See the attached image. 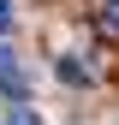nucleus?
<instances>
[{
	"label": "nucleus",
	"mask_w": 119,
	"mask_h": 125,
	"mask_svg": "<svg viewBox=\"0 0 119 125\" xmlns=\"http://www.w3.org/2000/svg\"><path fill=\"white\" fill-rule=\"evenodd\" d=\"M0 89H6V95H24V66H18L6 48H0Z\"/></svg>",
	"instance_id": "obj_1"
},
{
	"label": "nucleus",
	"mask_w": 119,
	"mask_h": 125,
	"mask_svg": "<svg viewBox=\"0 0 119 125\" xmlns=\"http://www.w3.org/2000/svg\"><path fill=\"white\" fill-rule=\"evenodd\" d=\"M95 24L119 36V0H95Z\"/></svg>",
	"instance_id": "obj_2"
},
{
	"label": "nucleus",
	"mask_w": 119,
	"mask_h": 125,
	"mask_svg": "<svg viewBox=\"0 0 119 125\" xmlns=\"http://www.w3.org/2000/svg\"><path fill=\"white\" fill-rule=\"evenodd\" d=\"M60 77H66V83H89V72L78 66V60H60Z\"/></svg>",
	"instance_id": "obj_3"
},
{
	"label": "nucleus",
	"mask_w": 119,
	"mask_h": 125,
	"mask_svg": "<svg viewBox=\"0 0 119 125\" xmlns=\"http://www.w3.org/2000/svg\"><path fill=\"white\" fill-rule=\"evenodd\" d=\"M12 24H18V12H12V0H0V36H12Z\"/></svg>",
	"instance_id": "obj_4"
},
{
	"label": "nucleus",
	"mask_w": 119,
	"mask_h": 125,
	"mask_svg": "<svg viewBox=\"0 0 119 125\" xmlns=\"http://www.w3.org/2000/svg\"><path fill=\"white\" fill-rule=\"evenodd\" d=\"M6 125H42V119L30 113V107H12V113H6Z\"/></svg>",
	"instance_id": "obj_5"
}]
</instances>
